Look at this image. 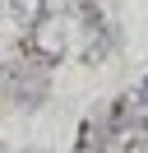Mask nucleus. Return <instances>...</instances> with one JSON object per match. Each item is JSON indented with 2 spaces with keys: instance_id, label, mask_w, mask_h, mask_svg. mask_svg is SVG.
Wrapping results in <instances>:
<instances>
[{
  "instance_id": "1",
  "label": "nucleus",
  "mask_w": 148,
  "mask_h": 153,
  "mask_svg": "<svg viewBox=\"0 0 148 153\" xmlns=\"http://www.w3.org/2000/svg\"><path fill=\"white\" fill-rule=\"evenodd\" d=\"M5 84H9V93H14L23 107H37V102L46 97V79L37 74V60H28V65L9 70V79H5Z\"/></svg>"
},
{
  "instance_id": "2",
  "label": "nucleus",
  "mask_w": 148,
  "mask_h": 153,
  "mask_svg": "<svg viewBox=\"0 0 148 153\" xmlns=\"http://www.w3.org/2000/svg\"><path fill=\"white\" fill-rule=\"evenodd\" d=\"M42 5H46V0H14V14L23 23H37V19H42Z\"/></svg>"
}]
</instances>
